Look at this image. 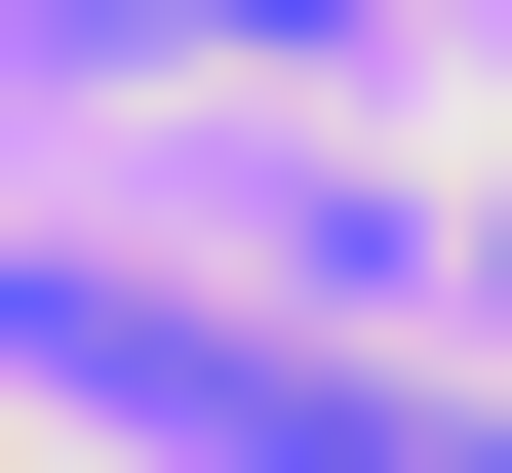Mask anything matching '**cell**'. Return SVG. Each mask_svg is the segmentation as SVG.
Returning a JSON list of instances; mask_svg holds the SVG:
<instances>
[{"label": "cell", "mask_w": 512, "mask_h": 473, "mask_svg": "<svg viewBox=\"0 0 512 473\" xmlns=\"http://www.w3.org/2000/svg\"><path fill=\"white\" fill-rule=\"evenodd\" d=\"M40 355H79V395H158V434H237V473H512V434H434V395H355V355H276V316H197V276H119V237L40 276Z\"/></svg>", "instance_id": "cell-1"}, {"label": "cell", "mask_w": 512, "mask_h": 473, "mask_svg": "<svg viewBox=\"0 0 512 473\" xmlns=\"http://www.w3.org/2000/svg\"><path fill=\"white\" fill-rule=\"evenodd\" d=\"M0 473H40V434H0Z\"/></svg>", "instance_id": "cell-2"}]
</instances>
